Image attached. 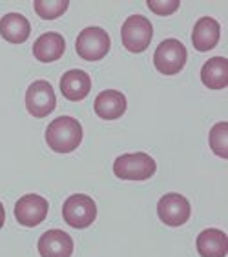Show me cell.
Here are the masks:
<instances>
[{
    "instance_id": "1",
    "label": "cell",
    "mask_w": 228,
    "mask_h": 257,
    "mask_svg": "<svg viewBox=\"0 0 228 257\" xmlns=\"http://www.w3.org/2000/svg\"><path fill=\"white\" fill-rule=\"evenodd\" d=\"M46 141L57 154H71L82 143V126L73 117H59L46 128Z\"/></svg>"
},
{
    "instance_id": "2",
    "label": "cell",
    "mask_w": 228,
    "mask_h": 257,
    "mask_svg": "<svg viewBox=\"0 0 228 257\" xmlns=\"http://www.w3.org/2000/svg\"><path fill=\"white\" fill-rule=\"evenodd\" d=\"M157 164L148 154H126L115 159L113 173L124 181H148L154 177Z\"/></svg>"
},
{
    "instance_id": "3",
    "label": "cell",
    "mask_w": 228,
    "mask_h": 257,
    "mask_svg": "<svg viewBox=\"0 0 228 257\" xmlns=\"http://www.w3.org/2000/svg\"><path fill=\"white\" fill-rule=\"evenodd\" d=\"M154 37V28L146 17L143 15H132L124 20L121 28V39L123 46L130 53H143L150 48Z\"/></svg>"
},
{
    "instance_id": "4",
    "label": "cell",
    "mask_w": 228,
    "mask_h": 257,
    "mask_svg": "<svg viewBox=\"0 0 228 257\" xmlns=\"http://www.w3.org/2000/svg\"><path fill=\"white\" fill-rule=\"evenodd\" d=\"M62 217L66 224L75 230L88 228L97 217V204L93 199L84 193H75L66 199L62 204Z\"/></svg>"
},
{
    "instance_id": "5",
    "label": "cell",
    "mask_w": 228,
    "mask_h": 257,
    "mask_svg": "<svg viewBox=\"0 0 228 257\" xmlns=\"http://www.w3.org/2000/svg\"><path fill=\"white\" fill-rule=\"evenodd\" d=\"M109 46H111L109 35L106 33L102 28H97V26L84 28V30L79 33L77 40H75L77 55L84 60L104 59L106 53L109 51Z\"/></svg>"
},
{
    "instance_id": "6",
    "label": "cell",
    "mask_w": 228,
    "mask_h": 257,
    "mask_svg": "<svg viewBox=\"0 0 228 257\" xmlns=\"http://www.w3.org/2000/svg\"><path fill=\"white\" fill-rule=\"evenodd\" d=\"M186 48L177 39H166L157 46L154 53V66L159 73L177 75L186 64Z\"/></svg>"
},
{
    "instance_id": "7",
    "label": "cell",
    "mask_w": 228,
    "mask_h": 257,
    "mask_svg": "<svg viewBox=\"0 0 228 257\" xmlns=\"http://www.w3.org/2000/svg\"><path fill=\"white\" fill-rule=\"evenodd\" d=\"M57 106L53 86L48 80H35L26 91V108L33 117L44 119Z\"/></svg>"
},
{
    "instance_id": "8",
    "label": "cell",
    "mask_w": 228,
    "mask_h": 257,
    "mask_svg": "<svg viewBox=\"0 0 228 257\" xmlns=\"http://www.w3.org/2000/svg\"><path fill=\"white\" fill-rule=\"evenodd\" d=\"M157 213L159 219L166 226L177 228L188 223L190 219V203L181 193H166L159 199L157 203Z\"/></svg>"
},
{
    "instance_id": "9",
    "label": "cell",
    "mask_w": 228,
    "mask_h": 257,
    "mask_svg": "<svg viewBox=\"0 0 228 257\" xmlns=\"http://www.w3.org/2000/svg\"><path fill=\"white\" fill-rule=\"evenodd\" d=\"M48 201L42 195L37 193H28L24 197H20L15 204V219L19 224L26 228L39 226L48 215Z\"/></svg>"
},
{
    "instance_id": "10",
    "label": "cell",
    "mask_w": 228,
    "mask_h": 257,
    "mask_svg": "<svg viewBox=\"0 0 228 257\" xmlns=\"http://www.w3.org/2000/svg\"><path fill=\"white\" fill-rule=\"evenodd\" d=\"M40 257H71L73 253V239L70 233L62 230H48L39 239Z\"/></svg>"
},
{
    "instance_id": "11",
    "label": "cell",
    "mask_w": 228,
    "mask_h": 257,
    "mask_svg": "<svg viewBox=\"0 0 228 257\" xmlns=\"http://www.w3.org/2000/svg\"><path fill=\"white\" fill-rule=\"evenodd\" d=\"M60 91L68 100H82L91 91V79L82 69H70L60 79Z\"/></svg>"
},
{
    "instance_id": "12",
    "label": "cell",
    "mask_w": 228,
    "mask_h": 257,
    "mask_svg": "<svg viewBox=\"0 0 228 257\" xmlns=\"http://www.w3.org/2000/svg\"><path fill=\"white\" fill-rule=\"evenodd\" d=\"M126 97H124L121 91L117 89H106V91H100L95 99V113L99 115L100 119L104 120H115L123 117L124 111H126Z\"/></svg>"
},
{
    "instance_id": "13",
    "label": "cell",
    "mask_w": 228,
    "mask_h": 257,
    "mask_svg": "<svg viewBox=\"0 0 228 257\" xmlns=\"http://www.w3.org/2000/svg\"><path fill=\"white\" fill-rule=\"evenodd\" d=\"M219 35H221V26L212 17H203L199 19L193 26L192 31V42L193 48L197 51H208L213 50L219 42Z\"/></svg>"
},
{
    "instance_id": "14",
    "label": "cell",
    "mask_w": 228,
    "mask_h": 257,
    "mask_svg": "<svg viewBox=\"0 0 228 257\" xmlns=\"http://www.w3.org/2000/svg\"><path fill=\"white\" fill-rule=\"evenodd\" d=\"M195 246H197V252L201 257H226L228 237L223 230L208 228L197 235Z\"/></svg>"
},
{
    "instance_id": "15",
    "label": "cell",
    "mask_w": 228,
    "mask_h": 257,
    "mask_svg": "<svg viewBox=\"0 0 228 257\" xmlns=\"http://www.w3.org/2000/svg\"><path fill=\"white\" fill-rule=\"evenodd\" d=\"M30 20L20 13H8L0 19V35L11 44H22L30 39Z\"/></svg>"
},
{
    "instance_id": "16",
    "label": "cell",
    "mask_w": 228,
    "mask_h": 257,
    "mask_svg": "<svg viewBox=\"0 0 228 257\" xmlns=\"http://www.w3.org/2000/svg\"><path fill=\"white\" fill-rule=\"evenodd\" d=\"M64 50L66 42L62 39V35L55 33V31L40 35L39 39L35 40V44H33V55L40 62H55V60H59L64 55Z\"/></svg>"
},
{
    "instance_id": "17",
    "label": "cell",
    "mask_w": 228,
    "mask_h": 257,
    "mask_svg": "<svg viewBox=\"0 0 228 257\" xmlns=\"http://www.w3.org/2000/svg\"><path fill=\"white\" fill-rule=\"evenodd\" d=\"M201 80L210 89H224L228 86L226 57H212L201 68Z\"/></svg>"
},
{
    "instance_id": "18",
    "label": "cell",
    "mask_w": 228,
    "mask_h": 257,
    "mask_svg": "<svg viewBox=\"0 0 228 257\" xmlns=\"http://www.w3.org/2000/svg\"><path fill=\"white\" fill-rule=\"evenodd\" d=\"M35 13L44 20H55L62 17L70 8L68 0H35Z\"/></svg>"
},
{
    "instance_id": "19",
    "label": "cell",
    "mask_w": 228,
    "mask_h": 257,
    "mask_svg": "<svg viewBox=\"0 0 228 257\" xmlns=\"http://www.w3.org/2000/svg\"><path fill=\"white\" fill-rule=\"evenodd\" d=\"M228 124L226 122H217L210 130V135H208V144L212 152L217 157L221 159H228Z\"/></svg>"
},
{
    "instance_id": "20",
    "label": "cell",
    "mask_w": 228,
    "mask_h": 257,
    "mask_svg": "<svg viewBox=\"0 0 228 257\" xmlns=\"http://www.w3.org/2000/svg\"><path fill=\"white\" fill-rule=\"evenodd\" d=\"M148 8L154 11L155 15H172L179 10L181 2L179 0H172V2H157V0H148L146 2Z\"/></svg>"
},
{
    "instance_id": "21",
    "label": "cell",
    "mask_w": 228,
    "mask_h": 257,
    "mask_svg": "<svg viewBox=\"0 0 228 257\" xmlns=\"http://www.w3.org/2000/svg\"><path fill=\"white\" fill-rule=\"evenodd\" d=\"M4 221H6V210H4V204L0 203V228L4 226Z\"/></svg>"
}]
</instances>
